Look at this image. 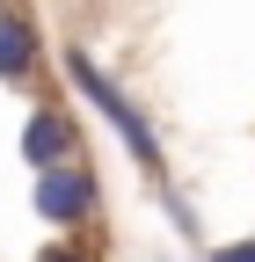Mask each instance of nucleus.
Returning <instances> with one entry per match:
<instances>
[{"label":"nucleus","mask_w":255,"mask_h":262,"mask_svg":"<svg viewBox=\"0 0 255 262\" xmlns=\"http://www.w3.org/2000/svg\"><path fill=\"white\" fill-rule=\"evenodd\" d=\"M58 66H66V80L88 95V102L95 110H102V124L117 131V139H124V153H132L139 160V175L153 182V189H168V153H161V139H153V124H146V110L132 102V95H124L110 73H102V66H95L80 44H66V58H58Z\"/></svg>","instance_id":"obj_1"},{"label":"nucleus","mask_w":255,"mask_h":262,"mask_svg":"<svg viewBox=\"0 0 255 262\" xmlns=\"http://www.w3.org/2000/svg\"><path fill=\"white\" fill-rule=\"evenodd\" d=\"M29 204H37V219H44V226H88V219H95V204H102V182H95L88 153H80V160H66V168H44V175H37V189H29Z\"/></svg>","instance_id":"obj_2"},{"label":"nucleus","mask_w":255,"mask_h":262,"mask_svg":"<svg viewBox=\"0 0 255 262\" xmlns=\"http://www.w3.org/2000/svg\"><path fill=\"white\" fill-rule=\"evenodd\" d=\"M66 160H80V117L73 110H58V102H44V110H29V124H22V168H66Z\"/></svg>","instance_id":"obj_3"},{"label":"nucleus","mask_w":255,"mask_h":262,"mask_svg":"<svg viewBox=\"0 0 255 262\" xmlns=\"http://www.w3.org/2000/svg\"><path fill=\"white\" fill-rule=\"evenodd\" d=\"M37 66H44V37H37V22L29 15H0V80L22 88V80H37Z\"/></svg>","instance_id":"obj_4"},{"label":"nucleus","mask_w":255,"mask_h":262,"mask_svg":"<svg viewBox=\"0 0 255 262\" xmlns=\"http://www.w3.org/2000/svg\"><path fill=\"white\" fill-rule=\"evenodd\" d=\"M37 262H95V255H80L73 241H44V248H37Z\"/></svg>","instance_id":"obj_5"},{"label":"nucleus","mask_w":255,"mask_h":262,"mask_svg":"<svg viewBox=\"0 0 255 262\" xmlns=\"http://www.w3.org/2000/svg\"><path fill=\"white\" fill-rule=\"evenodd\" d=\"M211 262H255V241H219Z\"/></svg>","instance_id":"obj_6"},{"label":"nucleus","mask_w":255,"mask_h":262,"mask_svg":"<svg viewBox=\"0 0 255 262\" xmlns=\"http://www.w3.org/2000/svg\"><path fill=\"white\" fill-rule=\"evenodd\" d=\"M0 15H8V0H0Z\"/></svg>","instance_id":"obj_7"}]
</instances>
